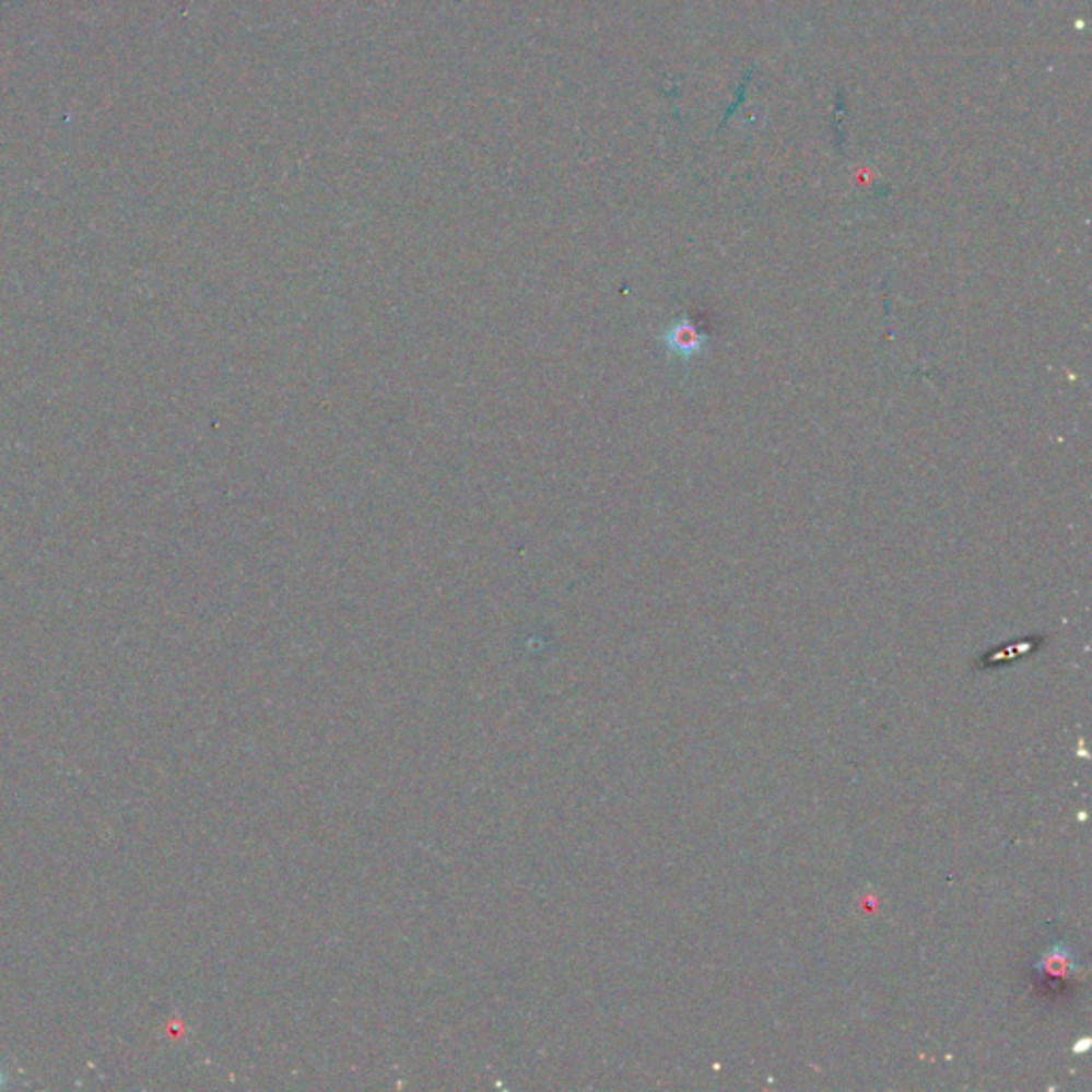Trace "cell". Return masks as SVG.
I'll return each instance as SVG.
<instances>
[{
	"instance_id": "obj_1",
	"label": "cell",
	"mask_w": 1092,
	"mask_h": 1092,
	"mask_svg": "<svg viewBox=\"0 0 1092 1092\" xmlns=\"http://www.w3.org/2000/svg\"><path fill=\"white\" fill-rule=\"evenodd\" d=\"M1076 971V956L1065 943H1054L1048 952L1035 964L1037 988L1042 993H1065L1071 988Z\"/></svg>"
},
{
	"instance_id": "obj_2",
	"label": "cell",
	"mask_w": 1092,
	"mask_h": 1092,
	"mask_svg": "<svg viewBox=\"0 0 1092 1092\" xmlns=\"http://www.w3.org/2000/svg\"><path fill=\"white\" fill-rule=\"evenodd\" d=\"M708 331L704 329V325L692 318V316H683L674 322H670L666 327V331L661 333V342L666 350L674 356H679L681 361H690L692 356L700 354L706 342H708Z\"/></svg>"
}]
</instances>
